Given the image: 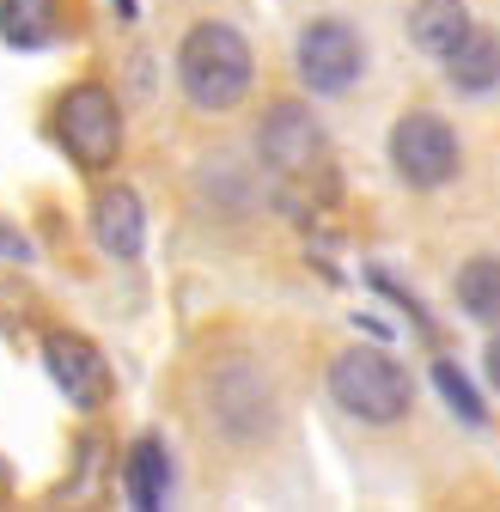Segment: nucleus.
<instances>
[{
  "label": "nucleus",
  "mask_w": 500,
  "mask_h": 512,
  "mask_svg": "<svg viewBox=\"0 0 500 512\" xmlns=\"http://www.w3.org/2000/svg\"><path fill=\"white\" fill-rule=\"evenodd\" d=\"M257 159L263 171L281 183V196H330V183H336V153H330V135H324V122L311 116L305 104L281 98L263 110L257 122Z\"/></svg>",
  "instance_id": "nucleus-1"
},
{
  "label": "nucleus",
  "mask_w": 500,
  "mask_h": 512,
  "mask_svg": "<svg viewBox=\"0 0 500 512\" xmlns=\"http://www.w3.org/2000/svg\"><path fill=\"white\" fill-rule=\"evenodd\" d=\"M250 80H257V55H250V43L220 25V19H202L183 31L177 43V86L183 98H190L196 110L220 116V110H238L250 98Z\"/></svg>",
  "instance_id": "nucleus-2"
},
{
  "label": "nucleus",
  "mask_w": 500,
  "mask_h": 512,
  "mask_svg": "<svg viewBox=\"0 0 500 512\" xmlns=\"http://www.w3.org/2000/svg\"><path fill=\"white\" fill-rule=\"evenodd\" d=\"M330 397L360 427H397L415 409V378L385 348H348L330 360Z\"/></svg>",
  "instance_id": "nucleus-3"
},
{
  "label": "nucleus",
  "mask_w": 500,
  "mask_h": 512,
  "mask_svg": "<svg viewBox=\"0 0 500 512\" xmlns=\"http://www.w3.org/2000/svg\"><path fill=\"white\" fill-rule=\"evenodd\" d=\"M275 384L257 360H220L208 372V427L226 445H263L275 433Z\"/></svg>",
  "instance_id": "nucleus-4"
},
{
  "label": "nucleus",
  "mask_w": 500,
  "mask_h": 512,
  "mask_svg": "<svg viewBox=\"0 0 500 512\" xmlns=\"http://www.w3.org/2000/svg\"><path fill=\"white\" fill-rule=\"evenodd\" d=\"M55 141L68 147V159L92 177H104L116 159H122V104L110 86L98 80H80L61 92L55 104Z\"/></svg>",
  "instance_id": "nucleus-5"
},
{
  "label": "nucleus",
  "mask_w": 500,
  "mask_h": 512,
  "mask_svg": "<svg viewBox=\"0 0 500 512\" xmlns=\"http://www.w3.org/2000/svg\"><path fill=\"white\" fill-rule=\"evenodd\" d=\"M391 165L409 189H446L464 165V147L440 110H403L391 128Z\"/></svg>",
  "instance_id": "nucleus-6"
},
{
  "label": "nucleus",
  "mask_w": 500,
  "mask_h": 512,
  "mask_svg": "<svg viewBox=\"0 0 500 512\" xmlns=\"http://www.w3.org/2000/svg\"><path fill=\"white\" fill-rule=\"evenodd\" d=\"M293 68L299 86L318 92V98H342L360 74H366V43L348 19H311L293 43Z\"/></svg>",
  "instance_id": "nucleus-7"
},
{
  "label": "nucleus",
  "mask_w": 500,
  "mask_h": 512,
  "mask_svg": "<svg viewBox=\"0 0 500 512\" xmlns=\"http://www.w3.org/2000/svg\"><path fill=\"white\" fill-rule=\"evenodd\" d=\"M43 360H49V378L61 384V397H68L74 409H104L110 403V391H116V372H110V360H104V348L92 342V336H80V330H55L49 342H43Z\"/></svg>",
  "instance_id": "nucleus-8"
},
{
  "label": "nucleus",
  "mask_w": 500,
  "mask_h": 512,
  "mask_svg": "<svg viewBox=\"0 0 500 512\" xmlns=\"http://www.w3.org/2000/svg\"><path fill=\"white\" fill-rule=\"evenodd\" d=\"M92 238L104 256H116V263H135V256L147 250V208L129 183H116V189H98V202H92Z\"/></svg>",
  "instance_id": "nucleus-9"
},
{
  "label": "nucleus",
  "mask_w": 500,
  "mask_h": 512,
  "mask_svg": "<svg viewBox=\"0 0 500 512\" xmlns=\"http://www.w3.org/2000/svg\"><path fill=\"white\" fill-rule=\"evenodd\" d=\"M470 25H476V19H470L464 0H415V7H409V43H415L421 55H433V61H446V55L464 43Z\"/></svg>",
  "instance_id": "nucleus-10"
},
{
  "label": "nucleus",
  "mask_w": 500,
  "mask_h": 512,
  "mask_svg": "<svg viewBox=\"0 0 500 512\" xmlns=\"http://www.w3.org/2000/svg\"><path fill=\"white\" fill-rule=\"evenodd\" d=\"M446 80H452L458 92H470V98L494 92V86H500V37L482 31V25H470L464 43L446 55Z\"/></svg>",
  "instance_id": "nucleus-11"
},
{
  "label": "nucleus",
  "mask_w": 500,
  "mask_h": 512,
  "mask_svg": "<svg viewBox=\"0 0 500 512\" xmlns=\"http://www.w3.org/2000/svg\"><path fill=\"white\" fill-rule=\"evenodd\" d=\"M122 488H129V500H135L141 512L165 506V488H171V464H165V445H159L153 433H141V439L129 445V458H122Z\"/></svg>",
  "instance_id": "nucleus-12"
},
{
  "label": "nucleus",
  "mask_w": 500,
  "mask_h": 512,
  "mask_svg": "<svg viewBox=\"0 0 500 512\" xmlns=\"http://www.w3.org/2000/svg\"><path fill=\"white\" fill-rule=\"evenodd\" d=\"M452 299H458V311L470 317V324H500V256L494 250L470 256V263L458 269Z\"/></svg>",
  "instance_id": "nucleus-13"
},
{
  "label": "nucleus",
  "mask_w": 500,
  "mask_h": 512,
  "mask_svg": "<svg viewBox=\"0 0 500 512\" xmlns=\"http://www.w3.org/2000/svg\"><path fill=\"white\" fill-rule=\"evenodd\" d=\"M61 31V0H0V37L13 49H43Z\"/></svg>",
  "instance_id": "nucleus-14"
},
{
  "label": "nucleus",
  "mask_w": 500,
  "mask_h": 512,
  "mask_svg": "<svg viewBox=\"0 0 500 512\" xmlns=\"http://www.w3.org/2000/svg\"><path fill=\"white\" fill-rule=\"evenodd\" d=\"M433 384H440V397L452 403V415H464L470 427H482V421H488V409H482V397H476V384H470L452 360H433Z\"/></svg>",
  "instance_id": "nucleus-15"
},
{
  "label": "nucleus",
  "mask_w": 500,
  "mask_h": 512,
  "mask_svg": "<svg viewBox=\"0 0 500 512\" xmlns=\"http://www.w3.org/2000/svg\"><path fill=\"white\" fill-rule=\"evenodd\" d=\"M482 372H488V384H494V391H500V336L488 342V354H482Z\"/></svg>",
  "instance_id": "nucleus-16"
},
{
  "label": "nucleus",
  "mask_w": 500,
  "mask_h": 512,
  "mask_svg": "<svg viewBox=\"0 0 500 512\" xmlns=\"http://www.w3.org/2000/svg\"><path fill=\"white\" fill-rule=\"evenodd\" d=\"M13 494V470H7V458H0V500Z\"/></svg>",
  "instance_id": "nucleus-17"
},
{
  "label": "nucleus",
  "mask_w": 500,
  "mask_h": 512,
  "mask_svg": "<svg viewBox=\"0 0 500 512\" xmlns=\"http://www.w3.org/2000/svg\"><path fill=\"white\" fill-rule=\"evenodd\" d=\"M116 13H122V19H135V0H116Z\"/></svg>",
  "instance_id": "nucleus-18"
}]
</instances>
